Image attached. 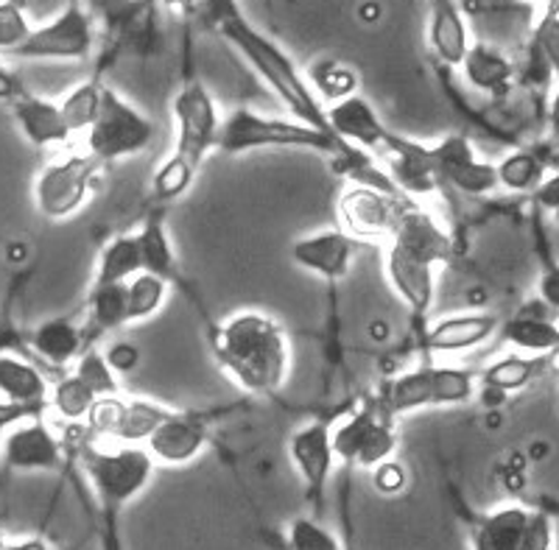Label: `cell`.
Segmentation results:
<instances>
[{
	"label": "cell",
	"mask_w": 559,
	"mask_h": 550,
	"mask_svg": "<svg viewBox=\"0 0 559 550\" xmlns=\"http://www.w3.org/2000/svg\"><path fill=\"white\" fill-rule=\"evenodd\" d=\"M213 352L229 380L252 397H272L286 386L292 344L283 324L261 310L233 313L216 330Z\"/></svg>",
	"instance_id": "obj_1"
},
{
	"label": "cell",
	"mask_w": 559,
	"mask_h": 550,
	"mask_svg": "<svg viewBox=\"0 0 559 550\" xmlns=\"http://www.w3.org/2000/svg\"><path fill=\"white\" fill-rule=\"evenodd\" d=\"M210 7H213V17H216L222 37L252 64L254 73L269 84V89L283 101L288 115L319 132L333 134L328 127L324 104L317 98L297 62L272 37H266L254 26L236 0H210Z\"/></svg>",
	"instance_id": "obj_2"
},
{
	"label": "cell",
	"mask_w": 559,
	"mask_h": 550,
	"mask_svg": "<svg viewBox=\"0 0 559 550\" xmlns=\"http://www.w3.org/2000/svg\"><path fill=\"white\" fill-rule=\"evenodd\" d=\"M174 121H177L174 152L163 159L152 177V193L159 202L185 196L204 159L218 148L222 115L202 79L191 76L179 87L174 98Z\"/></svg>",
	"instance_id": "obj_3"
},
{
	"label": "cell",
	"mask_w": 559,
	"mask_h": 550,
	"mask_svg": "<svg viewBox=\"0 0 559 550\" xmlns=\"http://www.w3.org/2000/svg\"><path fill=\"white\" fill-rule=\"evenodd\" d=\"M266 148H286V152H313L333 157L349 165V177L358 174L364 165L372 163V154L358 152L347 146L336 134L319 132L297 118H269L254 109L238 107L222 118L218 132V152L224 154H249L266 152Z\"/></svg>",
	"instance_id": "obj_4"
},
{
	"label": "cell",
	"mask_w": 559,
	"mask_h": 550,
	"mask_svg": "<svg viewBox=\"0 0 559 550\" xmlns=\"http://www.w3.org/2000/svg\"><path fill=\"white\" fill-rule=\"evenodd\" d=\"M154 458L146 444H115V447H90L84 453L90 483L104 509L109 528L118 525L123 509L138 494L146 492L154 478Z\"/></svg>",
	"instance_id": "obj_5"
},
{
	"label": "cell",
	"mask_w": 559,
	"mask_h": 550,
	"mask_svg": "<svg viewBox=\"0 0 559 550\" xmlns=\"http://www.w3.org/2000/svg\"><path fill=\"white\" fill-rule=\"evenodd\" d=\"M107 168L90 152H68L51 159L34 179V207L48 222H68L98 190Z\"/></svg>",
	"instance_id": "obj_6"
},
{
	"label": "cell",
	"mask_w": 559,
	"mask_h": 550,
	"mask_svg": "<svg viewBox=\"0 0 559 550\" xmlns=\"http://www.w3.org/2000/svg\"><path fill=\"white\" fill-rule=\"evenodd\" d=\"M154 121L129 104L121 93L104 84L102 109L96 123L87 129V152L104 165L138 157L154 143Z\"/></svg>",
	"instance_id": "obj_7"
},
{
	"label": "cell",
	"mask_w": 559,
	"mask_h": 550,
	"mask_svg": "<svg viewBox=\"0 0 559 550\" xmlns=\"http://www.w3.org/2000/svg\"><path fill=\"white\" fill-rule=\"evenodd\" d=\"M408 204H412V199H406L403 193L353 182L338 196V222H342L344 232L353 235L364 247H369V243L383 247L392 238L394 227H397Z\"/></svg>",
	"instance_id": "obj_8"
},
{
	"label": "cell",
	"mask_w": 559,
	"mask_h": 550,
	"mask_svg": "<svg viewBox=\"0 0 559 550\" xmlns=\"http://www.w3.org/2000/svg\"><path fill=\"white\" fill-rule=\"evenodd\" d=\"M96 45L93 17L79 0H70L64 12L51 23L34 28L32 37L20 45L12 57L17 59H59V62H76L87 59Z\"/></svg>",
	"instance_id": "obj_9"
},
{
	"label": "cell",
	"mask_w": 559,
	"mask_h": 550,
	"mask_svg": "<svg viewBox=\"0 0 559 550\" xmlns=\"http://www.w3.org/2000/svg\"><path fill=\"white\" fill-rule=\"evenodd\" d=\"M394 450H397V430H394L392 419L378 411L376 403L349 414L342 425L333 428L336 462L372 469L392 458Z\"/></svg>",
	"instance_id": "obj_10"
},
{
	"label": "cell",
	"mask_w": 559,
	"mask_h": 550,
	"mask_svg": "<svg viewBox=\"0 0 559 550\" xmlns=\"http://www.w3.org/2000/svg\"><path fill=\"white\" fill-rule=\"evenodd\" d=\"M554 525L543 512L501 506L473 528V550H551Z\"/></svg>",
	"instance_id": "obj_11"
},
{
	"label": "cell",
	"mask_w": 559,
	"mask_h": 550,
	"mask_svg": "<svg viewBox=\"0 0 559 550\" xmlns=\"http://www.w3.org/2000/svg\"><path fill=\"white\" fill-rule=\"evenodd\" d=\"M428 152H431L433 171L442 184H453L467 196H487L498 188L496 165L481 163L471 140L462 134H448L428 146Z\"/></svg>",
	"instance_id": "obj_12"
},
{
	"label": "cell",
	"mask_w": 559,
	"mask_h": 550,
	"mask_svg": "<svg viewBox=\"0 0 559 550\" xmlns=\"http://www.w3.org/2000/svg\"><path fill=\"white\" fill-rule=\"evenodd\" d=\"M0 458L12 473H59L64 467L62 442L43 417L26 419L7 430Z\"/></svg>",
	"instance_id": "obj_13"
},
{
	"label": "cell",
	"mask_w": 559,
	"mask_h": 550,
	"mask_svg": "<svg viewBox=\"0 0 559 550\" xmlns=\"http://www.w3.org/2000/svg\"><path fill=\"white\" fill-rule=\"evenodd\" d=\"M364 243L342 227L322 229V232L302 235L292 243V260L302 272L317 274L324 283H338L349 274L353 260L361 252Z\"/></svg>",
	"instance_id": "obj_14"
},
{
	"label": "cell",
	"mask_w": 559,
	"mask_h": 550,
	"mask_svg": "<svg viewBox=\"0 0 559 550\" xmlns=\"http://www.w3.org/2000/svg\"><path fill=\"white\" fill-rule=\"evenodd\" d=\"M210 419H213V414L174 411L148 437L146 450L152 453L154 462L166 464V467L191 464L210 444Z\"/></svg>",
	"instance_id": "obj_15"
},
{
	"label": "cell",
	"mask_w": 559,
	"mask_h": 550,
	"mask_svg": "<svg viewBox=\"0 0 559 550\" xmlns=\"http://www.w3.org/2000/svg\"><path fill=\"white\" fill-rule=\"evenodd\" d=\"M328 112V127L336 134L342 143L358 148V152L367 154H383L392 140V129H386V123L381 121V115L372 104L364 98L361 93L349 95L344 101L328 104L324 107Z\"/></svg>",
	"instance_id": "obj_16"
},
{
	"label": "cell",
	"mask_w": 559,
	"mask_h": 550,
	"mask_svg": "<svg viewBox=\"0 0 559 550\" xmlns=\"http://www.w3.org/2000/svg\"><path fill=\"white\" fill-rule=\"evenodd\" d=\"M288 456L297 467L299 478L313 503H319L336 467L333 453V428L328 422H308L297 430L288 442Z\"/></svg>",
	"instance_id": "obj_17"
},
{
	"label": "cell",
	"mask_w": 559,
	"mask_h": 550,
	"mask_svg": "<svg viewBox=\"0 0 559 550\" xmlns=\"http://www.w3.org/2000/svg\"><path fill=\"white\" fill-rule=\"evenodd\" d=\"M383 268L392 291L403 299V304L414 316H426L437 294V266L394 243H383Z\"/></svg>",
	"instance_id": "obj_18"
},
{
	"label": "cell",
	"mask_w": 559,
	"mask_h": 550,
	"mask_svg": "<svg viewBox=\"0 0 559 550\" xmlns=\"http://www.w3.org/2000/svg\"><path fill=\"white\" fill-rule=\"evenodd\" d=\"M383 154H386L389 179L412 202L431 196V193H437L439 184H442L437 171H433L431 152L423 143H414V140L401 138V134H392Z\"/></svg>",
	"instance_id": "obj_19"
},
{
	"label": "cell",
	"mask_w": 559,
	"mask_h": 550,
	"mask_svg": "<svg viewBox=\"0 0 559 550\" xmlns=\"http://www.w3.org/2000/svg\"><path fill=\"white\" fill-rule=\"evenodd\" d=\"M386 243L406 249V252L428 260L433 266H442V263H448L453 258V241L448 229L428 210L417 207V202H412L403 210L401 222H397V227H394L392 238Z\"/></svg>",
	"instance_id": "obj_20"
},
{
	"label": "cell",
	"mask_w": 559,
	"mask_h": 550,
	"mask_svg": "<svg viewBox=\"0 0 559 550\" xmlns=\"http://www.w3.org/2000/svg\"><path fill=\"white\" fill-rule=\"evenodd\" d=\"M498 327H501V319L496 313H456V316L439 319L428 330L426 344L437 355L471 352L498 336Z\"/></svg>",
	"instance_id": "obj_21"
},
{
	"label": "cell",
	"mask_w": 559,
	"mask_h": 550,
	"mask_svg": "<svg viewBox=\"0 0 559 550\" xmlns=\"http://www.w3.org/2000/svg\"><path fill=\"white\" fill-rule=\"evenodd\" d=\"M12 115L20 134L37 148L68 146L70 138H73L68 123H64V115L59 109V104L48 101V98L20 93L12 101Z\"/></svg>",
	"instance_id": "obj_22"
},
{
	"label": "cell",
	"mask_w": 559,
	"mask_h": 550,
	"mask_svg": "<svg viewBox=\"0 0 559 550\" xmlns=\"http://www.w3.org/2000/svg\"><path fill=\"white\" fill-rule=\"evenodd\" d=\"M428 43L431 51L445 68H462L464 57L471 51V28L456 0H431L428 14Z\"/></svg>",
	"instance_id": "obj_23"
},
{
	"label": "cell",
	"mask_w": 559,
	"mask_h": 550,
	"mask_svg": "<svg viewBox=\"0 0 559 550\" xmlns=\"http://www.w3.org/2000/svg\"><path fill=\"white\" fill-rule=\"evenodd\" d=\"M378 411L394 422L403 414L433 408V367H417L397 374L383 386L381 397L376 399Z\"/></svg>",
	"instance_id": "obj_24"
},
{
	"label": "cell",
	"mask_w": 559,
	"mask_h": 550,
	"mask_svg": "<svg viewBox=\"0 0 559 550\" xmlns=\"http://www.w3.org/2000/svg\"><path fill=\"white\" fill-rule=\"evenodd\" d=\"M32 347L45 363H51V367L57 369H68L76 363V358L90 347V344L84 327H79L73 319L59 316L48 319V322H43L34 330Z\"/></svg>",
	"instance_id": "obj_25"
},
{
	"label": "cell",
	"mask_w": 559,
	"mask_h": 550,
	"mask_svg": "<svg viewBox=\"0 0 559 550\" xmlns=\"http://www.w3.org/2000/svg\"><path fill=\"white\" fill-rule=\"evenodd\" d=\"M48 394H51V383L34 363L12 352H0V399L48 408Z\"/></svg>",
	"instance_id": "obj_26"
},
{
	"label": "cell",
	"mask_w": 559,
	"mask_h": 550,
	"mask_svg": "<svg viewBox=\"0 0 559 550\" xmlns=\"http://www.w3.org/2000/svg\"><path fill=\"white\" fill-rule=\"evenodd\" d=\"M464 79L478 89V93L487 95H503L512 87V79H515V64L509 62L501 51L489 48V45H471V51L462 62Z\"/></svg>",
	"instance_id": "obj_27"
},
{
	"label": "cell",
	"mask_w": 559,
	"mask_h": 550,
	"mask_svg": "<svg viewBox=\"0 0 559 550\" xmlns=\"http://www.w3.org/2000/svg\"><path fill=\"white\" fill-rule=\"evenodd\" d=\"M138 243L140 260H143V272L166 279V283H174V279H177V254H174L171 235H168L166 227V215H148L138 232Z\"/></svg>",
	"instance_id": "obj_28"
},
{
	"label": "cell",
	"mask_w": 559,
	"mask_h": 550,
	"mask_svg": "<svg viewBox=\"0 0 559 550\" xmlns=\"http://www.w3.org/2000/svg\"><path fill=\"white\" fill-rule=\"evenodd\" d=\"M498 336L526 355L548 358V355L559 352V324L548 322V319L543 316L521 313V316L507 319V322H501V327H498Z\"/></svg>",
	"instance_id": "obj_29"
},
{
	"label": "cell",
	"mask_w": 559,
	"mask_h": 550,
	"mask_svg": "<svg viewBox=\"0 0 559 550\" xmlns=\"http://www.w3.org/2000/svg\"><path fill=\"white\" fill-rule=\"evenodd\" d=\"M543 363H546V358H540V355H503L496 363H489L478 374V380H481V386L489 388V392H521V388H526L540 374Z\"/></svg>",
	"instance_id": "obj_30"
},
{
	"label": "cell",
	"mask_w": 559,
	"mask_h": 550,
	"mask_svg": "<svg viewBox=\"0 0 559 550\" xmlns=\"http://www.w3.org/2000/svg\"><path fill=\"white\" fill-rule=\"evenodd\" d=\"M143 272V260H140L138 232L132 235H115L112 241L102 249L96 266V279L93 285H112L129 283L134 274Z\"/></svg>",
	"instance_id": "obj_31"
},
{
	"label": "cell",
	"mask_w": 559,
	"mask_h": 550,
	"mask_svg": "<svg viewBox=\"0 0 559 550\" xmlns=\"http://www.w3.org/2000/svg\"><path fill=\"white\" fill-rule=\"evenodd\" d=\"M174 414V408L146 397H123V417L115 433V444H146L148 437Z\"/></svg>",
	"instance_id": "obj_32"
},
{
	"label": "cell",
	"mask_w": 559,
	"mask_h": 550,
	"mask_svg": "<svg viewBox=\"0 0 559 550\" xmlns=\"http://www.w3.org/2000/svg\"><path fill=\"white\" fill-rule=\"evenodd\" d=\"M306 79L324 107H328V104L344 101V98H349V95L358 93L356 70L349 68V64L338 62V59H333V57H322V59H317V62H311Z\"/></svg>",
	"instance_id": "obj_33"
},
{
	"label": "cell",
	"mask_w": 559,
	"mask_h": 550,
	"mask_svg": "<svg viewBox=\"0 0 559 550\" xmlns=\"http://www.w3.org/2000/svg\"><path fill=\"white\" fill-rule=\"evenodd\" d=\"M90 310V324L98 333H112L129 324V302H127V283H112V285H93L87 299Z\"/></svg>",
	"instance_id": "obj_34"
},
{
	"label": "cell",
	"mask_w": 559,
	"mask_h": 550,
	"mask_svg": "<svg viewBox=\"0 0 559 550\" xmlns=\"http://www.w3.org/2000/svg\"><path fill=\"white\" fill-rule=\"evenodd\" d=\"M498 188H507L512 193H534L548 177V165L534 152H512L496 165Z\"/></svg>",
	"instance_id": "obj_35"
},
{
	"label": "cell",
	"mask_w": 559,
	"mask_h": 550,
	"mask_svg": "<svg viewBox=\"0 0 559 550\" xmlns=\"http://www.w3.org/2000/svg\"><path fill=\"white\" fill-rule=\"evenodd\" d=\"M168 294H171V283L154 277V274L140 272L134 274L127 283V302H129V324H140L154 319L163 310V304L168 302Z\"/></svg>",
	"instance_id": "obj_36"
},
{
	"label": "cell",
	"mask_w": 559,
	"mask_h": 550,
	"mask_svg": "<svg viewBox=\"0 0 559 550\" xmlns=\"http://www.w3.org/2000/svg\"><path fill=\"white\" fill-rule=\"evenodd\" d=\"M96 399L98 397L93 388L84 386L82 380H79L73 372H68L51 386V394H48V408H53V411H57L62 419H68V422H84Z\"/></svg>",
	"instance_id": "obj_37"
},
{
	"label": "cell",
	"mask_w": 559,
	"mask_h": 550,
	"mask_svg": "<svg viewBox=\"0 0 559 550\" xmlns=\"http://www.w3.org/2000/svg\"><path fill=\"white\" fill-rule=\"evenodd\" d=\"M102 95H104L102 82H84L64 95L59 109H62L70 134H82V132L87 134V129L96 123L98 109H102Z\"/></svg>",
	"instance_id": "obj_38"
},
{
	"label": "cell",
	"mask_w": 559,
	"mask_h": 550,
	"mask_svg": "<svg viewBox=\"0 0 559 550\" xmlns=\"http://www.w3.org/2000/svg\"><path fill=\"white\" fill-rule=\"evenodd\" d=\"M478 392V374L462 367H433V408L467 405Z\"/></svg>",
	"instance_id": "obj_39"
},
{
	"label": "cell",
	"mask_w": 559,
	"mask_h": 550,
	"mask_svg": "<svg viewBox=\"0 0 559 550\" xmlns=\"http://www.w3.org/2000/svg\"><path fill=\"white\" fill-rule=\"evenodd\" d=\"M70 372L82 380L84 386H90L96 392V397H112V394H121V380L115 374V369L109 367L107 355L90 344L82 355L76 358V363L70 367Z\"/></svg>",
	"instance_id": "obj_40"
},
{
	"label": "cell",
	"mask_w": 559,
	"mask_h": 550,
	"mask_svg": "<svg viewBox=\"0 0 559 550\" xmlns=\"http://www.w3.org/2000/svg\"><path fill=\"white\" fill-rule=\"evenodd\" d=\"M288 550H342L336 534L324 528L319 519L297 517L288 525Z\"/></svg>",
	"instance_id": "obj_41"
},
{
	"label": "cell",
	"mask_w": 559,
	"mask_h": 550,
	"mask_svg": "<svg viewBox=\"0 0 559 550\" xmlns=\"http://www.w3.org/2000/svg\"><path fill=\"white\" fill-rule=\"evenodd\" d=\"M32 32V23L17 0H0V53L17 51Z\"/></svg>",
	"instance_id": "obj_42"
},
{
	"label": "cell",
	"mask_w": 559,
	"mask_h": 550,
	"mask_svg": "<svg viewBox=\"0 0 559 550\" xmlns=\"http://www.w3.org/2000/svg\"><path fill=\"white\" fill-rule=\"evenodd\" d=\"M532 48L546 59L554 76H559V14L554 9H546V14L534 28Z\"/></svg>",
	"instance_id": "obj_43"
},
{
	"label": "cell",
	"mask_w": 559,
	"mask_h": 550,
	"mask_svg": "<svg viewBox=\"0 0 559 550\" xmlns=\"http://www.w3.org/2000/svg\"><path fill=\"white\" fill-rule=\"evenodd\" d=\"M408 483V473L397 458H386L378 467H372V487L376 492L386 494V498H394V494H401Z\"/></svg>",
	"instance_id": "obj_44"
},
{
	"label": "cell",
	"mask_w": 559,
	"mask_h": 550,
	"mask_svg": "<svg viewBox=\"0 0 559 550\" xmlns=\"http://www.w3.org/2000/svg\"><path fill=\"white\" fill-rule=\"evenodd\" d=\"M45 411H48L45 405H17L0 399V433H7V430H12L20 422H26V419L43 417Z\"/></svg>",
	"instance_id": "obj_45"
},
{
	"label": "cell",
	"mask_w": 559,
	"mask_h": 550,
	"mask_svg": "<svg viewBox=\"0 0 559 550\" xmlns=\"http://www.w3.org/2000/svg\"><path fill=\"white\" fill-rule=\"evenodd\" d=\"M104 355H107L109 367L115 369V374H118V378L127 372H132V369L140 363V349L134 347V344H127V342L115 344V347H109Z\"/></svg>",
	"instance_id": "obj_46"
},
{
	"label": "cell",
	"mask_w": 559,
	"mask_h": 550,
	"mask_svg": "<svg viewBox=\"0 0 559 550\" xmlns=\"http://www.w3.org/2000/svg\"><path fill=\"white\" fill-rule=\"evenodd\" d=\"M534 202L540 204L543 210H548V213L559 210V171L548 174V177L543 179L540 188L534 190Z\"/></svg>",
	"instance_id": "obj_47"
},
{
	"label": "cell",
	"mask_w": 559,
	"mask_h": 550,
	"mask_svg": "<svg viewBox=\"0 0 559 550\" xmlns=\"http://www.w3.org/2000/svg\"><path fill=\"white\" fill-rule=\"evenodd\" d=\"M537 294L548 308L559 310V266H548L537 283Z\"/></svg>",
	"instance_id": "obj_48"
},
{
	"label": "cell",
	"mask_w": 559,
	"mask_h": 550,
	"mask_svg": "<svg viewBox=\"0 0 559 550\" xmlns=\"http://www.w3.org/2000/svg\"><path fill=\"white\" fill-rule=\"evenodd\" d=\"M20 93H26V89L20 87V82L9 73L7 68H0V101L12 104Z\"/></svg>",
	"instance_id": "obj_49"
},
{
	"label": "cell",
	"mask_w": 559,
	"mask_h": 550,
	"mask_svg": "<svg viewBox=\"0 0 559 550\" xmlns=\"http://www.w3.org/2000/svg\"><path fill=\"white\" fill-rule=\"evenodd\" d=\"M7 550H51V545L39 537H28V539H20V542H9Z\"/></svg>",
	"instance_id": "obj_50"
},
{
	"label": "cell",
	"mask_w": 559,
	"mask_h": 550,
	"mask_svg": "<svg viewBox=\"0 0 559 550\" xmlns=\"http://www.w3.org/2000/svg\"><path fill=\"white\" fill-rule=\"evenodd\" d=\"M548 121H551L554 138L559 140V89L554 93V98H551V112H548Z\"/></svg>",
	"instance_id": "obj_51"
},
{
	"label": "cell",
	"mask_w": 559,
	"mask_h": 550,
	"mask_svg": "<svg viewBox=\"0 0 559 550\" xmlns=\"http://www.w3.org/2000/svg\"><path fill=\"white\" fill-rule=\"evenodd\" d=\"M197 3H202V0H163V7L179 9V12H191V9H197Z\"/></svg>",
	"instance_id": "obj_52"
},
{
	"label": "cell",
	"mask_w": 559,
	"mask_h": 550,
	"mask_svg": "<svg viewBox=\"0 0 559 550\" xmlns=\"http://www.w3.org/2000/svg\"><path fill=\"white\" fill-rule=\"evenodd\" d=\"M381 3H378V0H367V3H364L361 7V14L364 17H372V20H378L381 17Z\"/></svg>",
	"instance_id": "obj_53"
},
{
	"label": "cell",
	"mask_w": 559,
	"mask_h": 550,
	"mask_svg": "<svg viewBox=\"0 0 559 550\" xmlns=\"http://www.w3.org/2000/svg\"><path fill=\"white\" fill-rule=\"evenodd\" d=\"M7 545L9 542H7V539H3V534H0V550H7Z\"/></svg>",
	"instance_id": "obj_54"
},
{
	"label": "cell",
	"mask_w": 559,
	"mask_h": 550,
	"mask_svg": "<svg viewBox=\"0 0 559 550\" xmlns=\"http://www.w3.org/2000/svg\"><path fill=\"white\" fill-rule=\"evenodd\" d=\"M557 363H559V352H557Z\"/></svg>",
	"instance_id": "obj_55"
},
{
	"label": "cell",
	"mask_w": 559,
	"mask_h": 550,
	"mask_svg": "<svg viewBox=\"0 0 559 550\" xmlns=\"http://www.w3.org/2000/svg\"><path fill=\"white\" fill-rule=\"evenodd\" d=\"M557 14H559V12H557Z\"/></svg>",
	"instance_id": "obj_56"
}]
</instances>
